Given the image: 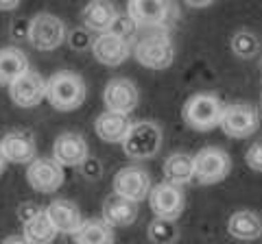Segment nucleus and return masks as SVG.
Returning a JSON list of instances; mask_svg holds the SVG:
<instances>
[{"label":"nucleus","instance_id":"1","mask_svg":"<svg viewBox=\"0 0 262 244\" xmlns=\"http://www.w3.org/2000/svg\"><path fill=\"white\" fill-rule=\"evenodd\" d=\"M131 55L140 66L149 70H166L175 61V46L164 27H149L146 33L131 48Z\"/></svg>","mask_w":262,"mask_h":244},{"label":"nucleus","instance_id":"2","mask_svg":"<svg viewBox=\"0 0 262 244\" xmlns=\"http://www.w3.org/2000/svg\"><path fill=\"white\" fill-rule=\"evenodd\" d=\"M88 96L85 81L72 70H59L46 79V101L57 111H75Z\"/></svg>","mask_w":262,"mask_h":244},{"label":"nucleus","instance_id":"3","mask_svg":"<svg viewBox=\"0 0 262 244\" xmlns=\"http://www.w3.org/2000/svg\"><path fill=\"white\" fill-rule=\"evenodd\" d=\"M162 142H164V131L158 122L153 120H138V122H131L129 131L122 137V153L129 157V159H151L160 153L162 149Z\"/></svg>","mask_w":262,"mask_h":244},{"label":"nucleus","instance_id":"4","mask_svg":"<svg viewBox=\"0 0 262 244\" xmlns=\"http://www.w3.org/2000/svg\"><path fill=\"white\" fill-rule=\"evenodd\" d=\"M225 103L214 94H192L182 107V120L188 129L199 133H208L219 129L221 113H223Z\"/></svg>","mask_w":262,"mask_h":244},{"label":"nucleus","instance_id":"5","mask_svg":"<svg viewBox=\"0 0 262 244\" xmlns=\"http://www.w3.org/2000/svg\"><path fill=\"white\" fill-rule=\"evenodd\" d=\"M24 37L29 39V44L35 51L51 53V51H57L61 44H66L68 29H66V22L59 15L44 11V13H35L29 20Z\"/></svg>","mask_w":262,"mask_h":244},{"label":"nucleus","instance_id":"6","mask_svg":"<svg viewBox=\"0 0 262 244\" xmlns=\"http://www.w3.org/2000/svg\"><path fill=\"white\" fill-rule=\"evenodd\" d=\"M232 173V157L223 149L206 146L192 155V181L199 185H214L225 181Z\"/></svg>","mask_w":262,"mask_h":244},{"label":"nucleus","instance_id":"7","mask_svg":"<svg viewBox=\"0 0 262 244\" xmlns=\"http://www.w3.org/2000/svg\"><path fill=\"white\" fill-rule=\"evenodd\" d=\"M219 129L232 140H247L260 129V111L251 103H229L221 113Z\"/></svg>","mask_w":262,"mask_h":244},{"label":"nucleus","instance_id":"8","mask_svg":"<svg viewBox=\"0 0 262 244\" xmlns=\"http://www.w3.org/2000/svg\"><path fill=\"white\" fill-rule=\"evenodd\" d=\"M153 188L151 173L144 166H125L114 175L112 181V192L118 197L134 201L140 205L142 201L149 199V192Z\"/></svg>","mask_w":262,"mask_h":244},{"label":"nucleus","instance_id":"9","mask_svg":"<svg viewBox=\"0 0 262 244\" xmlns=\"http://www.w3.org/2000/svg\"><path fill=\"white\" fill-rule=\"evenodd\" d=\"M146 201H149V207L153 211V216L160 218V221L175 223L186 209V197H184L182 188L168 183V181H162L158 185H153Z\"/></svg>","mask_w":262,"mask_h":244},{"label":"nucleus","instance_id":"10","mask_svg":"<svg viewBox=\"0 0 262 244\" xmlns=\"http://www.w3.org/2000/svg\"><path fill=\"white\" fill-rule=\"evenodd\" d=\"M63 181V168L53 157H35L31 164H27V183L39 194H55Z\"/></svg>","mask_w":262,"mask_h":244},{"label":"nucleus","instance_id":"11","mask_svg":"<svg viewBox=\"0 0 262 244\" xmlns=\"http://www.w3.org/2000/svg\"><path fill=\"white\" fill-rule=\"evenodd\" d=\"M140 103V92H138L136 83L131 79L116 77L107 81L103 87V105L107 111L122 113V116H131V111Z\"/></svg>","mask_w":262,"mask_h":244},{"label":"nucleus","instance_id":"12","mask_svg":"<svg viewBox=\"0 0 262 244\" xmlns=\"http://www.w3.org/2000/svg\"><path fill=\"white\" fill-rule=\"evenodd\" d=\"M9 99L20 109L37 107L46 99V79L39 72L29 68L9 85Z\"/></svg>","mask_w":262,"mask_h":244},{"label":"nucleus","instance_id":"13","mask_svg":"<svg viewBox=\"0 0 262 244\" xmlns=\"http://www.w3.org/2000/svg\"><path fill=\"white\" fill-rule=\"evenodd\" d=\"M90 51H92V57L98 63H103L107 68H116L122 66L131 57V42L127 37L114 33V31H107V33L94 37Z\"/></svg>","mask_w":262,"mask_h":244},{"label":"nucleus","instance_id":"14","mask_svg":"<svg viewBox=\"0 0 262 244\" xmlns=\"http://www.w3.org/2000/svg\"><path fill=\"white\" fill-rule=\"evenodd\" d=\"M22 238L29 244H53L59 233L55 231L53 223L48 221L46 211L37 205H22Z\"/></svg>","mask_w":262,"mask_h":244},{"label":"nucleus","instance_id":"15","mask_svg":"<svg viewBox=\"0 0 262 244\" xmlns=\"http://www.w3.org/2000/svg\"><path fill=\"white\" fill-rule=\"evenodd\" d=\"M53 159L61 168H79L90 159L88 142L81 133L66 131L55 137L53 142Z\"/></svg>","mask_w":262,"mask_h":244},{"label":"nucleus","instance_id":"16","mask_svg":"<svg viewBox=\"0 0 262 244\" xmlns=\"http://www.w3.org/2000/svg\"><path fill=\"white\" fill-rule=\"evenodd\" d=\"M173 9V0H127V15L138 29L164 27Z\"/></svg>","mask_w":262,"mask_h":244},{"label":"nucleus","instance_id":"17","mask_svg":"<svg viewBox=\"0 0 262 244\" xmlns=\"http://www.w3.org/2000/svg\"><path fill=\"white\" fill-rule=\"evenodd\" d=\"M0 151L7 164L27 166L37 157L35 137L29 131H9L0 137Z\"/></svg>","mask_w":262,"mask_h":244},{"label":"nucleus","instance_id":"18","mask_svg":"<svg viewBox=\"0 0 262 244\" xmlns=\"http://www.w3.org/2000/svg\"><path fill=\"white\" fill-rule=\"evenodd\" d=\"M118 18H120L118 7L112 0H90L83 7V11H81V24H83L85 31L94 35L112 31Z\"/></svg>","mask_w":262,"mask_h":244},{"label":"nucleus","instance_id":"19","mask_svg":"<svg viewBox=\"0 0 262 244\" xmlns=\"http://www.w3.org/2000/svg\"><path fill=\"white\" fill-rule=\"evenodd\" d=\"M44 211H46L48 221L53 223L55 231L63 235H72L81 227V223H83L79 205L68 199H55L53 203H48V207Z\"/></svg>","mask_w":262,"mask_h":244},{"label":"nucleus","instance_id":"20","mask_svg":"<svg viewBox=\"0 0 262 244\" xmlns=\"http://www.w3.org/2000/svg\"><path fill=\"white\" fill-rule=\"evenodd\" d=\"M138 214H140L138 203L122 199L118 194H112V197H107L103 203V221L110 227H114V229H116V227L134 225L138 221Z\"/></svg>","mask_w":262,"mask_h":244},{"label":"nucleus","instance_id":"21","mask_svg":"<svg viewBox=\"0 0 262 244\" xmlns=\"http://www.w3.org/2000/svg\"><path fill=\"white\" fill-rule=\"evenodd\" d=\"M227 233L243 242L258 240L262 235V218L253 209H238L227 218Z\"/></svg>","mask_w":262,"mask_h":244},{"label":"nucleus","instance_id":"22","mask_svg":"<svg viewBox=\"0 0 262 244\" xmlns=\"http://www.w3.org/2000/svg\"><path fill=\"white\" fill-rule=\"evenodd\" d=\"M131 120L129 116H122V113H114L105 109L101 116H96L94 120V133L98 140H103L105 144H120L125 133L129 131Z\"/></svg>","mask_w":262,"mask_h":244},{"label":"nucleus","instance_id":"23","mask_svg":"<svg viewBox=\"0 0 262 244\" xmlns=\"http://www.w3.org/2000/svg\"><path fill=\"white\" fill-rule=\"evenodd\" d=\"M114 227H110L103 218H88L79 229L72 233V244H114Z\"/></svg>","mask_w":262,"mask_h":244},{"label":"nucleus","instance_id":"24","mask_svg":"<svg viewBox=\"0 0 262 244\" xmlns=\"http://www.w3.org/2000/svg\"><path fill=\"white\" fill-rule=\"evenodd\" d=\"M27 70H29V59L18 46L0 48V85L9 87Z\"/></svg>","mask_w":262,"mask_h":244},{"label":"nucleus","instance_id":"25","mask_svg":"<svg viewBox=\"0 0 262 244\" xmlns=\"http://www.w3.org/2000/svg\"><path fill=\"white\" fill-rule=\"evenodd\" d=\"M162 173H164V181L173 183V185H186L192 181V155L188 153H170V155L164 159V166H162Z\"/></svg>","mask_w":262,"mask_h":244},{"label":"nucleus","instance_id":"26","mask_svg":"<svg viewBox=\"0 0 262 244\" xmlns=\"http://www.w3.org/2000/svg\"><path fill=\"white\" fill-rule=\"evenodd\" d=\"M229 48H232V53L238 57V59H253V57H258V53H260V39L253 31L241 29L232 35Z\"/></svg>","mask_w":262,"mask_h":244},{"label":"nucleus","instance_id":"27","mask_svg":"<svg viewBox=\"0 0 262 244\" xmlns=\"http://www.w3.org/2000/svg\"><path fill=\"white\" fill-rule=\"evenodd\" d=\"M146 235H149V240L153 244H170L177 238V227L170 221H160V218H155V221L149 225Z\"/></svg>","mask_w":262,"mask_h":244},{"label":"nucleus","instance_id":"28","mask_svg":"<svg viewBox=\"0 0 262 244\" xmlns=\"http://www.w3.org/2000/svg\"><path fill=\"white\" fill-rule=\"evenodd\" d=\"M66 42L75 48V51H85V48H92L94 37H90V31H85V29H75L68 33Z\"/></svg>","mask_w":262,"mask_h":244},{"label":"nucleus","instance_id":"29","mask_svg":"<svg viewBox=\"0 0 262 244\" xmlns=\"http://www.w3.org/2000/svg\"><path fill=\"white\" fill-rule=\"evenodd\" d=\"M245 164H247L253 173H262V142H253L247 153H245Z\"/></svg>","mask_w":262,"mask_h":244},{"label":"nucleus","instance_id":"30","mask_svg":"<svg viewBox=\"0 0 262 244\" xmlns=\"http://www.w3.org/2000/svg\"><path fill=\"white\" fill-rule=\"evenodd\" d=\"M184 3L190 7V9H208L216 3V0H184Z\"/></svg>","mask_w":262,"mask_h":244},{"label":"nucleus","instance_id":"31","mask_svg":"<svg viewBox=\"0 0 262 244\" xmlns=\"http://www.w3.org/2000/svg\"><path fill=\"white\" fill-rule=\"evenodd\" d=\"M22 0H0V11H13L18 9Z\"/></svg>","mask_w":262,"mask_h":244},{"label":"nucleus","instance_id":"32","mask_svg":"<svg viewBox=\"0 0 262 244\" xmlns=\"http://www.w3.org/2000/svg\"><path fill=\"white\" fill-rule=\"evenodd\" d=\"M0 244H29L27 240L22 238V235H9V238H5Z\"/></svg>","mask_w":262,"mask_h":244},{"label":"nucleus","instance_id":"33","mask_svg":"<svg viewBox=\"0 0 262 244\" xmlns=\"http://www.w3.org/2000/svg\"><path fill=\"white\" fill-rule=\"evenodd\" d=\"M5 168H7V161H5V157H3V151H0V175L5 173Z\"/></svg>","mask_w":262,"mask_h":244},{"label":"nucleus","instance_id":"34","mask_svg":"<svg viewBox=\"0 0 262 244\" xmlns=\"http://www.w3.org/2000/svg\"><path fill=\"white\" fill-rule=\"evenodd\" d=\"M260 107H262V94H260Z\"/></svg>","mask_w":262,"mask_h":244}]
</instances>
